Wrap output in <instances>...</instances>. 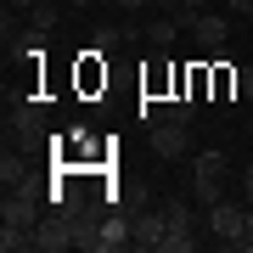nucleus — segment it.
Masks as SVG:
<instances>
[{
    "label": "nucleus",
    "mask_w": 253,
    "mask_h": 253,
    "mask_svg": "<svg viewBox=\"0 0 253 253\" xmlns=\"http://www.w3.org/2000/svg\"><path fill=\"white\" fill-rule=\"evenodd\" d=\"M146 146H152L158 158H186V146H191V124H174V118H163V124L146 129Z\"/></svg>",
    "instance_id": "nucleus-5"
},
{
    "label": "nucleus",
    "mask_w": 253,
    "mask_h": 253,
    "mask_svg": "<svg viewBox=\"0 0 253 253\" xmlns=\"http://www.w3.org/2000/svg\"><path fill=\"white\" fill-rule=\"evenodd\" d=\"M242 253H253V203H248V236H242Z\"/></svg>",
    "instance_id": "nucleus-21"
},
{
    "label": "nucleus",
    "mask_w": 253,
    "mask_h": 253,
    "mask_svg": "<svg viewBox=\"0 0 253 253\" xmlns=\"http://www.w3.org/2000/svg\"><path fill=\"white\" fill-rule=\"evenodd\" d=\"M51 11H56V6H45V0L28 11V40H45V34H51Z\"/></svg>",
    "instance_id": "nucleus-14"
},
{
    "label": "nucleus",
    "mask_w": 253,
    "mask_h": 253,
    "mask_svg": "<svg viewBox=\"0 0 253 253\" xmlns=\"http://www.w3.org/2000/svg\"><path fill=\"white\" fill-rule=\"evenodd\" d=\"M11 124H17L23 135H34V129L45 124V101H17V107H11Z\"/></svg>",
    "instance_id": "nucleus-10"
},
{
    "label": "nucleus",
    "mask_w": 253,
    "mask_h": 253,
    "mask_svg": "<svg viewBox=\"0 0 253 253\" xmlns=\"http://www.w3.org/2000/svg\"><path fill=\"white\" fill-rule=\"evenodd\" d=\"M231 11L236 17H253V0H231Z\"/></svg>",
    "instance_id": "nucleus-22"
},
{
    "label": "nucleus",
    "mask_w": 253,
    "mask_h": 253,
    "mask_svg": "<svg viewBox=\"0 0 253 253\" xmlns=\"http://www.w3.org/2000/svg\"><path fill=\"white\" fill-rule=\"evenodd\" d=\"M208 231H214L225 248H242V236H248V203L242 197H236V203L219 197L214 208H208Z\"/></svg>",
    "instance_id": "nucleus-2"
},
{
    "label": "nucleus",
    "mask_w": 253,
    "mask_h": 253,
    "mask_svg": "<svg viewBox=\"0 0 253 253\" xmlns=\"http://www.w3.org/2000/svg\"><path fill=\"white\" fill-rule=\"evenodd\" d=\"M23 248H34V225H6L0 219V253H23Z\"/></svg>",
    "instance_id": "nucleus-11"
},
{
    "label": "nucleus",
    "mask_w": 253,
    "mask_h": 253,
    "mask_svg": "<svg viewBox=\"0 0 253 253\" xmlns=\"http://www.w3.org/2000/svg\"><path fill=\"white\" fill-rule=\"evenodd\" d=\"M34 248H40V253L73 248V214H68V208H56V214H45V219L34 225Z\"/></svg>",
    "instance_id": "nucleus-4"
},
{
    "label": "nucleus",
    "mask_w": 253,
    "mask_h": 253,
    "mask_svg": "<svg viewBox=\"0 0 253 253\" xmlns=\"http://www.w3.org/2000/svg\"><path fill=\"white\" fill-rule=\"evenodd\" d=\"M0 219L6 225H40V191L17 180V186H6V197H0Z\"/></svg>",
    "instance_id": "nucleus-3"
},
{
    "label": "nucleus",
    "mask_w": 253,
    "mask_h": 253,
    "mask_svg": "<svg viewBox=\"0 0 253 253\" xmlns=\"http://www.w3.org/2000/svg\"><path fill=\"white\" fill-rule=\"evenodd\" d=\"M163 236H169V219H163V208H158V214H146L135 225V248H163Z\"/></svg>",
    "instance_id": "nucleus-8"
},
{
    "label": "nucleus",
    "mask_w": 253,
    "mask_h": 253,
    "mask_svg": "<svg viewBox=\"0 0 253 253\" xmlns=\"http://www.w3.org/2000/svg\"><path fill=\"white\" fill-rule=\"evenodd\" d=\"M236 90H242V96L253 101V68H236Z\"/></svg>",
    "instance_id": "nucleus-18"
},
{
    "label": "nucleus",
    "mask_w": 253,
    "mask_h": 253,
    "mask_svg": "<svg viewBox=\"0 0 253 253\" xmlns=\"http://www.w3.org/2000/svg\"><path fill=\"white\" fill-rule=\"evenodd\" d=\"M113 6H118V11H152L158 0H113Z\"/></svg>",
    "instance_id": "nucleus-20"
},
{
    "label": "nucleus",
    "mask_w": 253,
    "mask_h": 253,
    "mask_svg": "<svg viewBox=\"0 0 253 253\" xmlns=\"http://www.w3.org/2000/svg\"><path fill=\"white\" fill-rule=\"evenodd\" d=\"M191 40H197L203 51H225V40H231V23L219 17V11H197V17H191Z\"/></svg>",
    "instance_id": "nucleus-6"
},
{
    "label": "nucleus",
    "mask_w": 253,
    "mask_h": 253,
    "mask_svg": "<svg viewBox=\"0 0 253 253\" xmlns=\"http://www.w3.org/2000/svg\"><path fill=\"white\" fill-rule=\"evenodd\" d=\"M0 180H6V186H17V180H23V158H17V152L0 158Z\"/></svg>",
    "instance_id": "nucleus-16"
},
{
    "label": "nucleus",
    "mask_w": 253,
    "mask_h": 253,
    "mask_svg": "<svg viewBox=\"0 0 253 253\" xmlns=\"http://www.w3.org/2000/svg\"><path fill=\"white\" fill-rule=\"evenodd\" d=\"M163 118H174V124H191V118H197V96H191V90L169 96V101H163Z\"/></svg>",
    "instance_id": "nucleus-12"
},
{
    "label": "nucleus",
    "mask_w": 253,
    "mask_h": 253,
    "mask_svg": "<svg viewBox=\"0 0 253 253\" xmlns=\"http://www.w3.org/2000/svg\"><path fill=\"white\" fill-rule=\"evenodd\" d=\"M129 242H135V231H129V219H124V214H101V225H96V253L129 248Z\"/></svg>",
    "instance_id": "nucleus-7"
},
{
    "label": "nucleus",
    "mask_w": 253,
    "mask_h": 253,
    "mask_svg": "<svg viewBox=\"0 0 253 253\" xmlns=\"http://www.w3.org/2000/svg\"><path fill=\"white\" fill-rule=\"evenodd\" d=\"M225 174H231V158L214 152V146H203V152L191 158V203L214 208L219 197H225Z\"/></svg>",
    "instance_id": "nucleus-1"
},
{
    "label": "nucleus",
    "mask_w": 253,
    "mask_h": 253,
    "mask_svg": "<svg viewBox=\"0 0 253 253\" xmlns=\"http://www.w3.org/2000/svg\"><path fill=\"white\" fill-rule=\"evenodd\" d=\"M174 34H180V17H163V11H158V17H146V40H152L158 51H169Z\"/></svg>",
    "instance_id": "nucleus-9"
},
{
    "label": "nucleus",
    "mask_w": 253,
    "mask_h": 253,
    "mask_svg": "<svg viewBox=\"0 0 253 253\" xmlns=\"http://www.w3.org/2000/svg\"><path fill=\"white\" fill-rule=\"evenodd\" d=\"M163 219H169V236H191V203H163Z\"/></svg>",
    "instance_id": "nucleus-13"
},
{
    "label": "nucleus",
    "mask_w": 253,
    "mask_h": 253,
    "mask_svg": "<svg viewBox=\"0 0 253 253\" xmlns=\"http://www.w3.org/2000/svg\"><path fill=\"white\" fill-rule=\"evenodd\" d=\"M203 6H208V0H180V28H191V17H197Z\"/></svg>",
    "instance_id": "nucleus-17"
},
{
    "label": "nucleus",
    "mask_w": 253,
    "mask_h": 253,
    "mask_svg": "<svg viewBox=\"0 0 253 253\" xmlns=\"http://www.w3.org/2000/svg\"><path fill=\"white\" fill-rule=\"evenodd\" d=\"M118 45H124V28H96V56H107Z\"/></svg>",
    "instance_id": "nucleus-15"
},
{
    "label": "nucleus",
    "mask_w": 253,
    "mask_h": 253,
    "mask_svg": "<svg viewBox=\"0 0 253 253\" xmlns=\"http://www.w3.org/2000/svg\"><path fill=\"white\" fill-rule=\"evenodd\" d=\"M68 6H73V11H84V6H90V0H68Z\"/></svg>",
    "instance_id": "nucleus-24"
},
{
    "label": "nucleus",
    "mask_w": 253,
    "mask_h": 253,
    "mask_svg": "<svg viewBox=\"0 0 253 253\" xmlns=\"http://www.w3.org/2000/svg\"><path fill=\"white\" fill-rule=\"evenodd\" d=\"M236 186H242V191H236V197H242V203H253V163L242 169V180H236Z\"/></svg>",
    "instance_id": "nucleus-19"
},
{
    "label": "nucleus",
    "mask_w": 253,
    "mask_h": 253,
    "mask_svg": "<svg viewBox=\"0 0 253 253\" xmlns=\"http://www.w3.org/2000/svg\"><path fill=\"white\" fill-rule=\"evenodd\" d=\"M40 0H6V11H34Z\"/></svg>",
    "instance_id": "nucleus-23"
}]
</instances>
